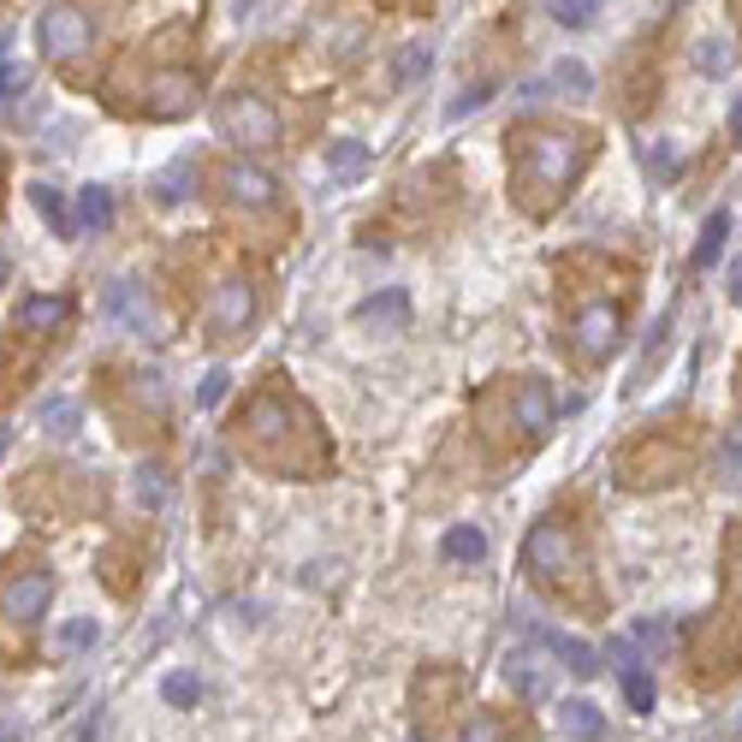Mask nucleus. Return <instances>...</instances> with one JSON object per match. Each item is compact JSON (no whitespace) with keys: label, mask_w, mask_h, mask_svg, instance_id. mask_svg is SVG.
Listing matches in <instances>:
<instances>
[{"label":"nucleus","mask_w":742,"mask_h":742,"mask_svg":"<svg viewBox=\"0 0 742 742\" xmlns=\"http://www.w3.org/2000/svg\"><path fill=\"white\" fill-rule=\"evenodd\" d=\"M72 316L66 297H30V304H18V327L24 333H48V327H60Z\"/></svg>","instance_id":"17"},{"label":"nucleus","mask_w":742,"mask_h":742,"mask_svg":"<svg viewBox=\"0 0 742 742\" xmlns=\"http://www.w3.org/2000/svg\"><path fill=\"white\" fill-rule=\"evenodd\" d=\"M648 161H653V172H671L677 167V149H653Z\"/></svg>","instance_id":"36"},{"label":"nucleus","mask_w":742,"mask_h":742,"mask_svg":"<svg viewBox=\"0 0 742 742\" xmlns=\"http://www.w3.org/2000/svg\"><path fill=\"white\" fill-rule=\"evenodd\" d=\"M184 184H196V167H191V161H179V167H167V172H161V196H167V203H179V196H191V191H184Z\"/></svg>","instance_id":"30"},{"label":"nucleus","mask_w":742,"mask_h":742,"mask_svg":"<svg viewBox=\"0 0 742 742\" xmlns=\"http://www.w3.org/2000/svg\"><path fill=\"white\" fill-rule=\"evenodd\" d=\"M427 66H434V60H427V48H405V60H398V90H410V84H422L427 78Z\"/></svg>","instance_id":"29"},{"label":"nucleus","mask_w":742,"mask_h":742,"mask_svg":"<svg viewBox=\"0 0 742 742\" xmlns=\"http://www.w3.org/2000/svg\"><path fill=\"white\" fill-rule=\"evenodd\" d=\"M725 238H731V214H713L707 226H701V244H695V268H713V256L725 250Z\"/></svg>","instance_id":"19"},{"label":"nucleus","mask_w":742,"mask_h":742,"mask_svg":"<svg viewBox=\"0 0 742 742\" xmlns=\"http://www.w3.org/2000/svg\"><path fill=\"white\" fill-rule=\"evenodd\" d=\"M576 167H583V137H571V131L517 137V203L529 196V208H547L571 184Z\"/></svg>","instance_id":"1"},{"label":"nucleus","mask_w":742,"mask_h":742,"mask_svg":"<svg viewBox=\"0 0 742 742\" xmlns=\"http://www.w3.org/2000/svg\"><path fill=\"white\" fill-rule=\"evenodd\" d=\"M48 600H54V576L42 571V564H30V571H12L7 583H0V624H7V653L18 660L24 653V636L36 630V618L48 612Z\"/></svg>","instance_id":"2"},{"label":"nucleus","mask_w":742,"mask_h":742,"mask_svg":"<svg viewBox=\"0 0 742 742\" xmlns=\"http://www.w3.org/2000/svg\"><path fill=\"white\" fill-rule=\"evenodd\" d=\"M327 172H333V184H357L369 172V143H357V137L327 143Z\"/></svg>","instance_id":"13"},{"label":"nucleus","mask_w":742,"mask_h":742,"mask_svg":"<svg viewBox=\"0 0 742 742\" xmlns=\"http://www.w3.org/2000/svg\"><path fill=\"white\" fill-rule=\"evenodd\" d=\"M36 214H42V220H48V226H54V232H60V238H66V232H72V226H78V220H72V214H66V196H60V191H54V184H36Z\"/></svg>","instance_id":"21"},{"label":"nucleus","mask_w":742,"mask_h":742,"mask_svg":"<svg viewBox=\"0 0 742 742\" xmlns=\"http://www.w3.org/2000/svg\"><path fill=\"white\" fill-rule=\"evenodd\" d=\"M523 559H529L535 583H564V576H576V571H583V547H576V535L564 529L559 517L535 523L529 540H523Z\"/></svg>","instance_id":"3"},{"label":"nucleus","mask_w":742,"mask_h":742,"mask_svg":"<svg viewBox=\"0 0 742 742\" xmlns=\"http://www.w3.org/2000/svg\"><path fill=\"white\" fill-rule=\"evenodd\" d=\"M600 7H606V0H552V18H559L564 30H588V24L600 18Z\"/></svg>","instance_id":"22"},{"label":"nucleus","mask_w":742,"mask_h":742,"mask_svg":"<svg viewBox=\"0 0 742 742\" xmlns=\"http://www.w3.org/2000/svg\"><path fill=\"white\" fill-rule=\"evenodd\" d=\"M506 677L523 689V695H540V689H547V677L535 671V660H529V653H511V660H506Z\"/></svg>","instance_id":"26"},{"label":"nucleus","mask_w":742,"mask_h":742,"mask_svg":"<svg viewBox=\"0 0 742 742\" xmlns=\"http://www.w3.org/2000/svg\"><path fill=\"white\" fill-rule=\"evenodd\" d=\"M552 90L588 95V90H594V78H588V66H583V60H559V66H552Z\"/></svg>","instance_id":"24"},{"label":"nucleus","mask_w":742,"mask_h":742,"mask_svg":"<svg viewBox=\"0 0 742 742\" xmlns=\"http://www.w3.org/2000/svg\"><path fill=\"white\" fill-rule=\"evenodd\" d=\"M220 184H226V196H232V208H273L280 203V179L273 172H261V167H250V161H232V167L220 172Z\"/></svg>","instance_id":"9"},{"label":"nucleus","mask_w":742,"mask_h":742,"mask_svg":"<svg viewBox=\"0 0 742 742\" xmlns=\"http://www.w3.org/2000/svg\"><path fill=\"white\" fill-rule=\"evenodd\" d=\"M624 701H630V713H653V677L641 665L624 671Z\"/></svg>","instance_id":"25"},{"label":"nucleus","mask_w":742,"mask_h":742,"mask_svg":"<svg viewBox=\"0 0 742 742\" xmlns=\"http://www.w3.org/2000/svg\"><path fill=\"white\" fill-rule=\"evenodd\" d=\"M618 333H624V309L618 304H588L583 316L571 321V350L583 362H606L618 350Z\"/></svg>","instance_id":"5"},{"label":"nucleus","mask_w":742,"mask_h":742,"mask_svg":"<svg viewBox=\"0 0 742 742\" xmlns=\"http://www.w3.org/2000/svg\"><path fill=\"white\" fill-rule=\"evenodd\" d=\"M0 458H7V427H0Z\"/></svg>","instance_id":"39"},{"label":"nucleus","mask_w":742,"mask_h":742,"mask_svg":"<svg viewBox=\"0 0 742 742\" xmlns=\"http://www.w3.org/2000/svg\"><path fill=\"white\" fill-rule=\"evenodd\" d=\"M695 66L707 72V78H725V72L737 66L731 60V42H701V54H695Z\"/></svg>","instance_id":"28"},{"label":"nucleus","mask_w":742,"mask_h":742,"mask_svg":"<svg viewBox=\"0 0 742 742\" xmlns=\"http://www.w3.org/2000/svg\"><path fill=\"white\" fill-rule=\"evenodd\" d=\"M482 102H487V84H475V90H463L458 102H451V113L463 119V113H470V107H482Z\"/></svg>","instance_id":"35"},{"label":"nucleus","mask_w":742,"mask_h":742,"mask_svg":"<svg viewBox=\"0 0 742 742\" xmlns=\"http://www.w3.org/2000/svg\"><path fill=\"white\" fill-rule=\"evenodd\" d=\"M95 636H102V630H95V618H72V624H60V648H90Z\"/></svg>","instance_id":"32"},{"label":"nucleus","mask_w":742,"mask_h":742,"mask_svg":"<svg viewBox=\"0 0 742 742\" xmlns=\"http://www.w3.org/2000/svg\"><path fill=\"white\" fill-rule=\"evenodd\" d=\"M250 321H256V285H250V280H226V285H214V304H208V327H214V338H238Z\"/></svg>","instance_id":"7"},{"label":"nucleus","mask_w":742,"mask_h":742,"mask_svg":"<svg viewBox=\"0 0 742 742\" xmlns=\"http://www.w3.org/2000/svg\"><path fill=\"white\" fill-rule=\"evenodd\" d=\"M226 386H232V374H226V369H208V374H203V386H196V405L214 410V405L226 398Z\"/></svg>","instance_id":"31"},{"label":"nucleus","mask_w":742,"mask_h":742,"mask_svg":"<svg viewBox=\"0 0 742 742\" xmlns=\"http://www.w3.org/2000/svg\"><path fill=\"white\" fill-rule=\"evenodd\" d=\"M511 427H517L523 439H540L552 427V393H547V381H535V374H523L517 386H511Z\"/></svg>","instance_id":"8"},{"label":"nucleus","mask_w":742,"mask_h":742,"mask_svg":"<svg viewBox=\"0 0 742 742\" xmlns=\"http://www.w3.org/2000/svg\"><path fill=\"white\" fill-rule=\"evenodd\" d=\"M149 113H161V119H172V113H184V107H196V78L191 72H155L149 78Z\"/></svg>","instance_id":"10"},{"label":"nucleus","mask_w":742,"mask_h":742,"mask_svg":"<svg viewBox=\"0 0 742 742\" xmlns=\"http://www.w3.org/2000/svg\"><path fill=\"white\" fill-rule=\"evenodd\" d=\"M161 695H167L172 707H196V701H203V683H196L191 671H172L167 683H161Z\"/></svg>","instance_id":"27"},{"label":"nucleus","mask_w":742,"mask_h":742,"mask_svg":"<svg viewBox=\"0 0 742 742\" xmlns=\"http://www.w3.org/2000/svg\"><path fill=\"white\" fill-rule=\"evenodd\" d=\"M107 316L125 321L131 333H155V309H149V297H137L131 280H113L107 285Z\"/></svg>","instance_id":"11"},{"label":"nucleus","mask_w":742,"mask_h":742,"mask_svg":"<svg viewBox=\"0 0 742 742\" xmlns=\"http://www.w3.org/2000/svg\"><path fill=\"white\" fill-rule=\"evenodd\" d=\"M357 321L381 327V333H405V327H410V297H405V292H398V285H393V292L369 297V304L357 309Z\"/></svg>","instance_id":"12"},{"label":"nucleus","mask_w":742,"mask_h":742,"mask_svg":"<svg viewBox=\"0 0 742 742\" xmlns=\"http://www.w3.org/2000/svg\"><path fill=\"white\" fill-rule=\"evenodd\" d=\"M439 552H446L451 564H482V559H487V535L475 529V523H458V529H446Z\"/></svg>","instance_id":"15"},{"label":"nucleus","mask_w":742,"mask_h":742,"mask_svg":"<svg viewBox=\"0 0 742 742\" xmlns=\"http://www.w3.org/2000/svg\"><path fill=\"white\" fill-rule=\"evenodd\" d=\"M42 427L54 439H72L78 434V405H72V398H42Z\"/></svg>","instance_id":"20"},{"label":"nucleus","mask_w":742,"mask_h":742,"mask_svg":"<svg viewBox=\"0 0 742 742\" xmlns=\"http://www.w3.org/2000/svg\"><path fill=\"white\" fill-rule=\"evenodd\" d=\"M731 131H737V143H742V102H737V113H731Z\"/></svg>","instance_id":"38"},{"label":"nucleus","mask_w":742,"mask_h":742,"mask_svg":"<svg viewBox=\"0 0 742 742\" xmlns=\"http://www.w3.org/2000/svg\"><path fill=\"white\" fill-rule=\"evenodd\" d=\"M600 731H606V719H600L594 701H564V737H576V742H600Z\"/></svg>","instance_id":"18"},{"label":"nucleus","mask_w":742,"mask_h":742,"mask_svg":"<svg viewBox=\"0 0 742 742\" xmlns=\"http://www.w3.org/2000/svg\"><path fill=\"white\" fill-rule=\"evenodd\" d=\"M24 90V66H12V60H0V102H12V95Z\"/></svg>","instance_id":"33"},{"label":"nucleus","mask_w":742,"mask_h":742,"mask_svg":"<svg viewBox=\"0 0 742 742\" xmlns=\"http://www.w3.org/2000/svg\"><path fill=\"white\" fill-rule=\"evenodd\" d=\"M78 226L84 232H107L113 226V191L107 184H84L78 191Z\"/></svg>","instance_id":"16"},{"label":"nucleus","mask_w":742,"mask_h":742,"mask_svg":"<svg viewBox=\"0 0 742 742\" xmlns=\"http://www.w3.org/2000/svg\"><path fill=\"white\" fill-rule=\"evenodd\" d=\"M458 742H511V725L499 719V713H475V719L463 725Z\"/></svg>","instance_id":"23"},{"label":"nucleus","mask_w":742,"mask_h":742,"mask_svg":"<svg viewBox=\"0 0 742 742\" xmlns=\"http://www.w3.org/2000/svg\"><path fill=\"white\" fill-rule=\"evenodd\" d=\"M535 641H540V648H552V653H559V660L571 665L576 677H594V671H600V653L588 648V641H571V636H559V630H535Z\"/></svg>","instance_id":"14"},{"label":"nucleus","mask_w":742,"mask_h":742,"mask_svg":"<svg viewBox=\"0 0 742 742\" xmlns=\"http://www.w3.org/2000/svg\"><path fill=\"white\" fill-rule=\"evenodd\" d=\"M731 304H742V261L731 268Z\"/></svg>","instance_id":"37"},{"label":"nucleus","mask_w":742,"mask_h":742,"mask_svg":"<svg viewBox=\"0 0 742 742\" xmlns=\"http://www.w3.org/2000/svg\"><path fill=\"white\" fill-rule=\"evenodd\" d=\"M36 36H42V48L54 60H78L95 48V24L84 7H72V0H54V7L42 12V24H36Z\"/></svg>","instance_id":"4"},{"label":"nucleus","mask_w":742,"mask_h":742,"mask_svg":"<svg viewBox=\"0 0 742 742\" xmlns=\"http://www.w3.org/2000/svg\"><path fill=\"white\" fill-rule=\"evenodd\" d=\"M220 131L238 137L244 149H268V143H280V113L261 95H238V102L220 107Z\"/></svg>","instance_id":"6"},{"label":"nucleus","mask_w":742,"mask_h":742,"mask_svg":"<svg viewBox=\"0 0 742 742\" xmlns=\"http://www.w3.org/2000/svg\"><path fill=\"white\" fill-rule=\"evenodd\" d=\"M606 660L618 665V671H630V665H641V660H636V641H630V636H618V641H612V648H606Z\"/></svg>","instance_id":"34"}]
</instances>
